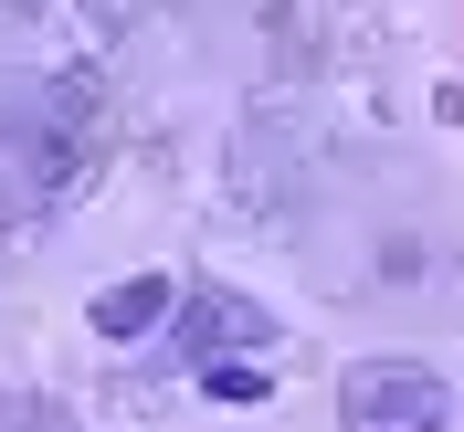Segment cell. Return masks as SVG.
Wrapping results in <instances>:
<instances>
[{
	"label": "cell",
	"mask_w": 464,
	"mask_h": 432,
	"mask_svg": "<svg viewBox=\"0 0 464 432\" xmlns=\"http://www.w3.org/2000/svg\"><path fill=\"white\" fill-rule=\"evenodd\" d=\"M106 169V85L95 74H43L0 116V211H63Z\"/></svg>",
	"instance_id": "cell-1"
},
{
	"label": "cell",
	"mask_w": 464,
	"mask_h": 432,
	"mask_svg": "<svg viewBox=\"0 0 464 432\" xmlns=\"http://www.w3.org/2000/svg\"><path fill=\"white\" fill-rule=\"evenodd\" d=\"M201 390H211V401H232V411H254V401H275V370H264V359H232V370H211Z\"/></svg>",
	"instance_id": "cell-5"
},
{
	"label": "cell",
	"mask_w": 464,
	"mask_h": 432,
	"mask_svg": "<svg viewBox=\"0 0 464 432\" xmlns=\"http://www.w3.org/2000/svg\"><path fill=\"white\" fill-rule=\"evenodd\" d=\"M338 422L348 432H454V390L422 359H359L338 379Z\"/></svg>",
	"instance_id": "cell-2"
},
{
	"label": "cell",
	"mask_w": 464,
	"mask_h": 432,
	"mask_svg": "<svg viewBox=\"0 0 464 432\" xmlns=\"http://www.w3.org/2000/svg\"><path fill=\"white\" fill-rule=\"evenodd\" d=\"M0 432H43V411H22L11 390H0Z\"/></svg>",
	"instance_id": "cell-6"
},
{
	"label": "cell",
	"mask_w": 464,
	"mask_h": 432,
	"mask_svg": "<svg viewBox=\"0 0 464 432\" xmlns=\"http://www.w3.org/2000/svg\"><path fill=\"white\" fill-rule=\"evenodd\" d=\"M275 348V317H264L254 295H232V285H190L179 295V317H169V359L190 379H211V370H232V359H264Z\"/></svg>",
	"instance_id": "cell-3"
},
{
	"label": "cell",
	"mask_w": 464,
	"mask_h": 432,
	"mask_svg": "<svg viewBox=\"0 0 464 432\" xmlns=\"http://www.w3.org/2000/svg\"><path fill=\"white\" fill-rule=\"evenodd\" d=\"M159 317H179V285H169V274H127V285H106V295H95V338H116V348H127V338H148Z\"/></svg>",
	"instance_id": "cell-4"
}]
</instances>
